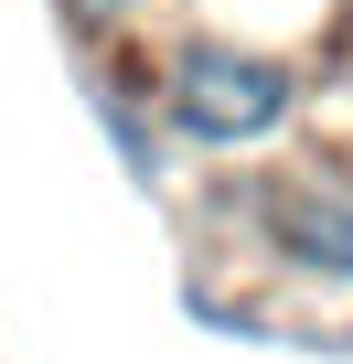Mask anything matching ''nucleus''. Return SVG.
Masks as SVG:
<instances>
[{"mask_svg": "<svg viewBox=\"0 0 353 364\" xmlns=\"http://www.w3.org/2000/svg\"><path fill=\"white\" fill-rule=\"evenodd\" d=\"M150 97H161V129H171L183 161H257V150H278L300 129L310 75L289 54L246 43V33L193 22V33H171L150 54Z\"/></svg>", "mask_w": 353, "mask_h": 364, "instance_id": "nucleus-1", "label": "nucleus"}, {"mask_svg": "<svg viewBox=\"0 0 353 364\" xmlns=\"http://www.w3.org/2000/svg\"><path fill=\"white\" fill-rule=\"evenodd\" d=\"M236 236L300 279V289H353V171L332 161H289V171H246L236 193H225Z\"/></svg>", "mask_w": 353, "mask_h": 364, "instance_id": "nucleus-2", "label": "nucleus"}, {"mask_svg": "<svg viewBox=\"0 0 353 364\" xmlns=\"http://www.w3.org/2000/svg\"><path fill=\"white\" fill-rule=\"evenodd\" d=\"M75 75H86V118L118 150V171L139 193H171L183 182V150H171L161 97H150V43H75Z\"/></svg>", "mask_w": 353, "mask_h": 364, "instance_id": "nucleus-3", "label": "nucleus"}, {"mask_svg": "<svg viewBox=\"0 0 353 364\" xmlns=\"http://www.w3.org/2000/svg\"><path fill=\"white\" fill-rule=\"evenodd\" d=\"M139 11H150V0H54L65 43H129V33H139Z\"/></svg>", "mask_w": 353, "mask_h": 364, "instance_id": "nucleus-4", "label": "nucleus"}]
</instances>
